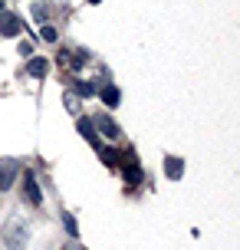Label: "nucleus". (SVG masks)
<instances>
[{
	"label": "nucleus",
	"instance_id": "nucleus-1",
	"mask_svg": "<svg viewBox=\"0 0 240 250\" xmlns=\"http://www.w3.org/2000/svg\"><path fill=\"white\" fill-rule=\"evenodd\" d=\"M119 165H122V178H125L128 185H139L141 181V168L135 162V151H122L119 155Z\"/></svg>",
	"mask_w": 240,
	"mask_h": 250
},
{
	"label": "nucleus",
	"instance_id": "nucleus-2",
	"mask_svg": "<svg viewBox=\"0 0 240 250\" xmlns=\"http://www.w3.org/2000/svg\"><path fill=\"white\" fill-rule=\"evenodd\" d=\"M13 178H17V162H13V158L0 162V191L13 188Z\"/></svg>",
	"mask_w": 240,
	"mask_h": 250
},
{
	"label": "nucleus",
	"instance_id": "nucleus-3",
	"mask_svg": "<svg viewBox=\"0 0 240 250\" xmlns=\"http://www.w3.org/2000/svg\"><path fill=\"white\" fill-rule=\"evenodd\" d=\"M20 30H23L20 17H13V13H3V17H0V33H3V37H17Z\"/></svg>",
	"mask_w": 240,
	"mask_h": 250
},
{
	"label": "nucleus",
	"instance_id": "nucleus-4",
	"mask_svg": "<svg viewBox=\"0 0 240 250\" xmlns=\"http://www.w3.org/2000/svg\"><path fill=\"white\" fill-rule=\"evenodd\" d=\"M79 135L86 138V142H92L96 148L102 145V142H99V132H96V125H92V119H79Z\"/></svg>",
	"mask_w": 240,
	"mask_h": 250
},
{
	"label": "nucleus",
	"instance_id": "nucleus-5",
	"mask_svg": "<svg viewBox=\"0 0 240 250\" xmlns=\"http://www.w3.org/2000/svg\"><path fill=\"white\" fill-rule=\"evenodd\" d=\"M23 194H26V201H30V204H40V198H43V194H40V185H37V178H33V175L23 178Z\"/></svg>",
	"mask_w": 240,
	"mask_h": 250
},
{
	"label": "nucleus",
	"instance_id": "nucleus-6",
	"mask_svg": "<svg viewBox=\"0 0 240 250\" xmlns=\"http://www.w3.org/2000/svg\"><path fill=\"white\" fill-rule=\"evenodd\" d=\"M92 125H99V132H102L105 138H115V135H119V125H115L109 115H99V119H92Z\"/></svg>",
	"mask_w": 240,
	"mask_h": 250
},
{
	"label": "nucleus",
	"instance_id": "nucleus-7",
	"mask_svg": "<svg viewBox=\"0 0 240 250\" xmlns=\"http://www.w3.org/2000/svg\"><path fill=\"white\" fill-rule=\"evenodd\" d=\"M181 171H184V162H181V158H175V155L164 158V175L168 178H181Z\"/></svg>",
	"mask_w": 240,
	"mask_h": 250
},
{
	"label": "nucleus",
	"instance_id": "nucleus-8",
	"mask_svg": "<svg viewBox=\"0 0 240 250\" xmlns=\"http://www.w3.org/2000/svg\"><path fill=\"white\" fill-rule=\"evenodd\" d=\"M46 69H50V62H46V60H40V56H37V60H30V66H26V73L33 76V79L46 76Z\"/></svg>",
	"mask_w": 240,
	"mask_h": 250
},
{
	"label": "nucleus",
	"instance_id": "nucleus-9",
	"mask_svg": "<svg viewBox=\"0 0 240 250\" xmlns=\"http://www.w3.org/2000/svg\"><path fill=\"white\" fill-rule=\"evenodd\" d=\"M99 158H102V165L115 168V165H119V151H115V148H109V145H99Z\"/></svg>",
	"mask_w": 240,
	"mask_h": 250
},
{
	"label": "nucleus",
	"instance_id": "nucleus-10",
	"mask_svg": "<svg viewBox=\"0 0 240 250\" xmlns=\"http://www.w3.org/2000/svg\"><path fill=\"white\" fill-rule=\"evenodd\" d=\"M102 102H105L109 109H115V105H119V89L115 86H102Z\"/></svg>",
	"mask_w": 240,
	"mask_h": 250
},
{
	"label": "nucleus",
	"instance_id": "nucleus-11",
	"mask_svg": "<svg viewBox=\"0 0 240 250\" xmlns=\"http://www.w3.org/2000/svg\"><path fill=\"white\" fill-rule=\"evenodd\" d=\"M63 227H66V234H73V237L79 234V224H76V217H73V214H63Z\"/></svg>",
	"mask_w": 240,
	"mask_h": 250
},
{
	"label": "nucleus",
	"instance_id": "nucleus-12",
	"mask_svg": "<svg viewBox=\"0 0 240 250\" xmlns=\"http://www.w3.org/2000/svg\"><path fill=\"white\" fill-rule=\"evenodd\" d=\"M40 37L46 40V43H56V26H43V33Z\"/></svg>",
	"mask_w": 240,
	"mask_h": 250
},
{
	"label": "nucleus",
	"instance_id": "nucleus-13",
	"mask_svg": "<svg viewBox=\"0 0 240 250\" xmlns=\"http://www.w3.org/2000/svg\"><path fill=\"white\" fill-rule=\"evenodd\" d=\"M76 92H79V96H92V92H96V89L89 86V83H76Z\"/></svg>",
	"mask_w": 240,
	"mask_h": 250
},
{
	"label": "nucleus",
	"instance_id": "nucleus-14",
	"mask_svg": "<svg viewBox=\"0 0 240 250\" xmlns=\"http://www.w3.org/2000/svg\"><path fill=\"white\" fill-rule=\"evenodd\" d=\"M20 53L30 56V53H33V40H23V43H20Z\"/></svg>",
	"mask_w": 240,
	"mask_h": 250
},
{
	"label": "nucleus",
	"instance_id": "nucleus-15",
	"mask_svg": "<svg viewBox=\"0 0 240 250\" xmlns=\"http://www.w3.org/2000/svg\"><path fill=\"white\" fill-rule=\"evenodd\" d=\"M33 17H37V20H43V17H46V7H43V3H37V7H33Z\"/></svg>",
	"mask_w": 240,
	"mask_h": 250
},
{
	"label": "nucleus",
	"instance_id": "nucleus-16",
	"mask_svg": "<svg viewBox=\"0 0 240 250\" xmlns=\"http://www.w3.org/2000/svg\"><path fill=\"white\" fill-rule=\"evenodd\" d=\"M66 250H82V247H66Z\"/></svg>",
	"mask_w": 240,
	"mask_h": 250
},
{
	"label": "nucleus",
	"instance_id": "nucleus-17",
	"mask_svg": "<svg viewBox=\"0 0 240 250\" xmlns=\"http://www.w3.org/2000/svg\"><path fill=\"white\" fill-rule=\"evenodd\" d=\"M89 3H99V0H89Z\"/></svg>",
	"mask_w": 240,
	"mask_h": 250
},
{
	"label": "nucleus",
	"instance_id": "nucleus-18",
	"mask_svg": "<svg viewBox=\"0 0 240 250\" xmlns=\"http://www.w3.org/2000/svg\"><path fill=\"white\" fill-rule=\"evenodd\" d=\"M0 10H3V0H0Z\"/></svg>",
	"mask_w": 240,
	"mask_h": 250
}]
</instances>
